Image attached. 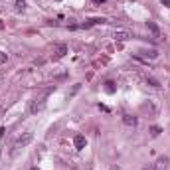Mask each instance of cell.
I'll use <instances>...</instances> for the list:
<instances>
[{
	"instance_id": "obj_15",
	"label": "cell",
	"mask_w": 170,
	"mask_h": 170,
	"mask_svg": "<svg viewBox=\"0 0 170 170\" xmlns=\"http://www.w3.org/2000/svg\"><path fill=\"white\" fill-rule=\"evenodd\" d=\"M160 2H162V4H164V6H166V8H170V0H160Z\"/></svg>"
},
{
	"instance_id": "obj_10",
	"label": "cell",
	"mask_w": 170,
	"mask_h": 170,
	"mask_svg": "<svg viewBox=\"0 0 170 170\" xmlns=\"http://www.w3.org/2000/svg\"><path fill=\"white\" fill-rule=\"evenodd\" d=\"M141 54L144 55V58H150V59H154L156 55H158V54H156V49H142Z\"/></svg>"
},
{
	"instance_id": "obj_4",
	"label": "cell",
	"mask_w": 170,
	"mask_h": 170,
	"mask_svg": "<svg viewBox=\"0 0 170 170\" xmlns=\"http://www.w3.org/2000/svg\"><path fill=\"white\" fill-rule=\"evenodd\" d=\"M168 162H170L168 156H160V158L152 164V168L154 170H168Z\"/></svg>"
},
{
	"instance_id": "obj_16",
	"label": "cell",
	"mask_w": 170,
	"mask_h": 170,
	"mask_svg": "<svg viewBox=\"0 0 170 170\" xmlns=\"http://www.w3.org/2000/svg\"><path fill=\"white\" fill-rule=\"evenodd\" d=\"M91 2H95V4H103V2H107V0H91Z\"/></svg>"
},
{
	"instance_id": "obj_3",
	"label": "cell",
	"mask_w": 170,
	"mask_h": 170,
	"mask_svg": "<svg viewBox=\"0 0 170 170\" xmlns=\"http://www.w3.org/2000/svg\"><path fill=\"white\" fill-rule=\"evenodd\" d=\"M65 54H67V46H65V44H58V46L54 48V55H52V58L54 59H61Z\"/></svg>"
},
{
	"instance_id": "obj_8",
	"label": "cell",
	"mask_w": 170,
	"mask_h": 170,
	"mask_svg": "<svg viewBox=\"0 0 170 170\" xmlns=\"http://www.w3.org/2000/svg\"><path fill=\"white\" fill-rule=\"evenodd\" d=\"M147 26H148V30H150V32H152V36L154 38H160V30H158V26H156V24L154 22H147Z\"/></svg>"
},
{
	"instance_id": "obj_9",
	"label": "cell",
	"mask_w": 170,
	"mask_h": 170,
	"mask_svg": "<svg viewBox=\"0 0 170 170\" xmlns=\"http://www.w3.org/2000/svg\"><path fill=\"white\" fill-rule=\"evenodd\" d=\"M144 83L150 85V87H160V81H158V79H154L152 75H147V77H144Z\"/></svg>"
},
{
	"instance_id": "obj_7",
	"label": "cell",
	"mask_w": 170,
	"mask_h": 170,
	"mask_svg": "<svg viewBox=\"0 0 170 170\" xmlns=\"http://www.w3.org/2000/svg\"><path fill=\"white\" fill-rule=\"evenodd\" d=\"M123 123L127 125V127H137V117H133V115H123Z\"/></svg>"
},
{
	"instance_id": "obj_2",
	"label": "cell",
	"mask_w": 170,
	"mask_h": 170,
	"mask_svg": "<svg viewBox=\"0 0 170 170\" xmlns=\"http://www.w3.org/2000/svg\"><path fill=\"white\" fill-rule=\"evenodd\" d=\"M44 107H46V95H42V97H36L30 101L28 105V113H32V115H36V113H40L44 111Z\"/></svg>"
},
{
	"instance_id": "obj_14",
	"label": "cell",
	"mask_w": 170,
	"mask_h": 170,
	"mask_svg": "<svg viewBox=\"0 0 170 170\" xmlns=\"http://www.w3.org/2000/svg\"><path fill=\"white\" fill-rule=\"evenodd\" d=\"M4 61H6V54L0 52V64H4Z\"/></svg>"
},
{
	"instance_id": "obj_6",
	"label": "cell",
	"mask_w": 170,
	"mask_h": 170,
	"mask_svg": "<svg viewBox=\"0 0 170 170\" xmlns=\"http://www.w3.org/2000/svg\"><path fill=\"white\" fill-rule=\"evenodd\" d=\"M113 38H115L117 42H127V40H131L133 36H131L129 32H115V36H113Z\"/></svg>"
},
{
	"instance_id": "obj_1",
	"label": "cell",
	"mask_w": 170,
	"mask_h": 170,
	"mask_svg": "<svg viewBox=\"0 0 170 170\" xmlns=\"http://www.w3.org/2000/svg\"><path fill=\"white\" fill-rule=\"evenodd\" d=\"M32 138H34L32 133H24L22 137H18L16 141H14V144H12V148H10V156H12V158L20 154V150H22V148H26L28 144L32 142Z\"/></svg>"
},
{
	"instance_id": "obj_5",
	"label": "cell",
	"mask_w": 170,
	"mask_h": 170,
	"mask_svg": "<svg viewBox=\"0 0 170 170\" xmlns=\"http://www.w3.org/2000/svg\"><path fill=\"white\" fill-rule=\"evenodd\" d=\"M73 142H75V148H77V150H79V148H83V147H85V144H87V138H85L83 135H77V137H75V138H73Z\"/></svg>"
},
{
	"instance_id": "obj_13",
	"label": "cell",
	"mask_w": 170,
	"mask_h": 170,
	"mask_svg": "<svg viewBox=\"0 0 170 170\" xmlns=\"http://www.w3.org/2000/svg\"><path fill=\"white\" fill-rule=\"evenodd\" d=\"M105 85H107V87H105V91H107V93H113V91H115V83H113V81H107Z\"/></svg>"
},
{
	"instance_id": "obj_12",
	"label": "cell",
	"mask_w": 170,
	"mask_h": 170,
	"mask_svg": "<svg viewBox=\"0 0 170 170\" xmlns=\"http://www.w3.org/2000/svg\"><path fill=\"white\" fill-rule=\"evenodd\" d=\"M160 133H162L160 127H156V125H154V127H150V135H152V137H158Z\"/></svg>"
},
{
	"instance_id": "obj_11",
	"label": "cell",
	"mask_w": 170,
	"mask_h": 170,
	"mask_svg": "<svg viewBox=\"0 0 170 170\" xmlns=\"http://www.w3.org/2000/svg\"><path fill=\"white\" fill-rule=\"evenodd\" d=\"M24 8H26V2L24 0H16V12H24Z\"/></svg>"
}]
</instances>
